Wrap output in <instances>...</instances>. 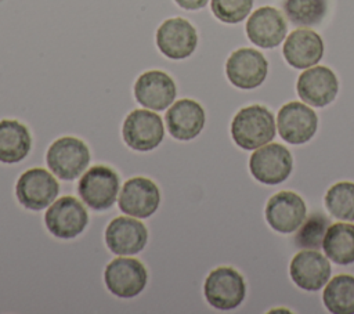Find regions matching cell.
<instances>
[{"label":"cell","instance_id":"obj_21","mask_svg":"<svg viewBox=\"0 0 354 314\" xmlns=\"http://www.w3.org/2000/svg\"><path fill=\"white\" fill-rule=\"evenodd\" d=\"M282 53L290 66L307 69L321 61L324 55V41L317 32L300 28L288 35Z\"/></svg>","mask_w":354,"mask_h":314},{"label":"cell","instance_id":"obj_23","mask_svg":"<svg viewBox=\"0 0 354 314\" xmlns=\"http://www.w3.org/2000/svg\"><path fill=\"white\" fill-rule=\"evenodd\" d=\"M322 248L325 256L336 264L347 266L354 263V224L343 221L329 225Z\"/></svg>","mask_w":354,"mask_h":314},{"label":"cell","instance_id":"obj_29","mask_svg":"<svg viewBox=\"0 0 354 314\" xmlns=\"http://www.w3.org/2000/svg\"><path fill=\"white\" fill-rule=\"evenodd\" d=\"M184 10H199L203 8L209 0H174Z\"/></svg>","mask_w":354,"mask_h":314},{"label":"cell","instance_id":"obj_20","mask_svg":"<svg viewBox=\"0 0 354 314\" xmlns=\"http://www.w3.org/2000/svg\"><path fill=\"white\" fill-rule=\"evenodd\" d=\"M205 119V109L202 105L189 98L173 102L165 115L169 133L180 141H189L199 136L203 130Z\"/></svg>","mask_w":354,"mask_h":314},{"label":"cell","instance_id":"obj_14","mask_svg":"<svg viewBox=\"0 0 354 314\" xmlns=\"http://www.w3.org/2000/svg\"><path fill=\"white\" fill-rule=\"evenodd\" d=\"M148 241V230L131 216H119L105 230V243L118 256H131L141 252Z\"/></svg>","mask_w":354,"mask_h":314},{"label":"cell","instance_id":"obj_13","mask_svg":"<svg viewBox=\"0 0 354 314\" xmlns=\"http://www.w3.org/2000/svg\"><path fill=\"white\" fill-rule=\"evenodd\" d=\"M317 113L303 102L292 101L285 104L277 116L279 136L289 144H304L317 131Z\"/></svg>","mask_w":354,"mask_h":314},{"label":"cell","instance_id":"obj_6","mask_svg":"<svg viewBox=\"0 0 354 314\" xmlns=\"http://www.w3.org/2000/svg\"><path fill=\"white\" fill-rule=\"evenodd\" d=\"M59 192L57 178L43 167H32L24 172L15 185L18 202L30 210L48 207Z\"/></svg>","mask_w":354,"mask_h":314},{"label":"cell","instance_id":"obj_11","mask_svg":"<svg viewBox=\"0 0 354 314\" xmlns=\"http://www.w3.org/2000/svg\"><path fill=\"white\" fill-rule=\"evenodd\" d=\"M118 203L124 214L136 219H147L158 210L160 191L152 180L133 177L122 185Z\"/></svg>","mask_w":354,"mask_h":314},{"label":"cell","instance_id":"obj_12","mask_svg":"<svg viewBox=\"0 0 354 314\" xmlns=\"http://www.w3.org/2000/svg\"><path fill=\"white\" fill-rule=\"evenodd\" d=\"M198 44L195 28L184 18H169L156 30V46L160 53L170 59H184L189 57Z\"/></svg>","mask_w":354,"mask_h":314},{"label":"cell","instance_id":"obj_4","mask_svg":"<svg viewBox=\"0 0 354 314\" xmlns=\"http://www.w3.org/2000/svg\"><path fill=\"white\" fill-rule=\"evenodd\" d=\"M203 293L207 303L217 310L236 308L245 299L243 277L231 267H218L206 277Z\"/></svg>","mask_w":354,"mask_h":314},{"label":"cell","instance_id":"obj_19","mask_svg":"<svg viewBox=\"0 0 354 314\" xmlns=\"http://www.w3.org/2000/svg\"><path fill=\"white\" fill-rule=\"evenodd\" d=\"M246 35L249 40L259 47H277L286 36L285 18L274 7H260L249 17L246 22Z\"/></svg>","mask_w":354,"mask_h":314},{"label":"cell","instance_id":"obj_27","mask_svg":"<svg viewBox=\"0 0 354 314\" xmlns=\"http://www.w3.org/2000/svg\"><path fill=\"white\" fill-rule=\"evenodd\" d=\"M329 227V220L321 214H311L303 224L299 227V231L295 237L296 245L303 249H318L322 245L325 232Z\"/></svg>","mask_w":354,"mask_h":314},{"label":"cell","instance_id":"obj_8","mask_svg":"<svg viewBox=\"0 0 354 314\" xmlns=\"http://www.w3.org/2000/svg\"><path fill=\"white\" fill-rule=\"evenodd\" d=\"M104 281L108 290L122 299L138 296L148 281L145 266L133 257H116L104 271Z\"/></svg>","mask_w":354,"mask_h":314},{"label":"cell","instance_id":"obj_7","mask_svg":"<svg viewBox=\"0 0 354 314\" xmlns=\"http://www.w3.org/2000/svg\"><path fill=\"white\" fill-rule=\"evenodd\" d=\"M44 223L54 237L72 239L87 227L88 213L79 199L65 195L50 205L44 214Z\"/></svg>","mask_w":354,"mask_h":314},{"label":"cell","instance_id":"obj_28","mask_svg":"<svg viewBox=\"0 0 354 314\" xmlns=\"http://www.w3.org/2000/svg\"><path fill=\"white\" fill-rule=\"evenodd\" d=\"M210 6L214 17L221 22L238 24L249 15L253 0H212Z\"/></svg>","mask_w":354,"mask_h":314},{"label":"cell","instance_id":"obj_3","mask_svg":"<svg viewBox=\"0 0 354 314\" xmlns=\"http://www.w3.org/2000/svg\"><path fill=\"white\" fill-rule=\"evenodd\" d=\"M119 177L115 170L104 165H95L83 173L77 192L83 202L93 210L109 209L119 196Z\"/></svg>","mask_w":354,"mask_h":314},{"label":"cell","instance_id":"obj_25","mask_svg":"<svg viewBox=\"0 0 354 314\" xmlns=\"http://www.w3.org/2000/svg\"><path fill=\"white\" fill-rule=\"evenodd\" d=\"M325 206L335 219L354 221V183L333 184L325 195Z\"/></svg>","mask_w":354,"mask_h":314},{"label":"cell","instance_id":"obj_9","mask_svg":"<svg viewBox=\"0 0 354 314\" xmlns=\"http://www.w3.org/2000/svg\"><path fill=\"white\" fill-rule=\"evenodd\" d=\"M293 166L290 152L282 144H266L257 148L249 159L252 176L267 185H275L285 181Z\"/></svg>","mask_w":354,"mask_h":314},{"label":"cell","instance_id":"obj_17","mask_svg":"<svg viewBox=\"0 0 354 314\" xmlns=\"http://www.w3.org/2000/svg\"><path fill=\"white\" fill-rule=\"evenodd\" d=\"M296 90L306 104L322 108L335 100L339 82L335 72L328 66H313L299 76Z\"/></svg>","mask_w":354,"mask_h":314},{"label":"cell","instance_id":"obj_16","mask_svg":"<svg viewBox=\"0 0 354 314\" xmlns=\"http://www.w3.org/2000/svg\"><path fill=\"white\" fill-rule=\"evenodd\" d=\"M177 94L174 80L162 71H147L134 83V97L140 105L151 111L169 108Z\"/></svg>","mask_w":354,"mask_h":314},{"label":"cell","instance_id":"obj_26","mask_svg":"<svg viewBox=\"0 0 354 314\" xmlns=\"http://www.w3.org/2000/svg\"><path fill=\"white\" fill-rule=\"evenodd\" d=\"M283 10L292 24L313 26L324 19L328 4L326 0H285Z\"/></svg>","mask_w":354,"mask_h":314},{"label":"cell","instance_id":"obj_10","mask_svg":"<svg viewBox=\"0 0 354 314\" xmlns=\"http://www.w3.org/2000/svg\"><path fill=\"white\" fill-rule=\"evenodd\" d=\"M268 62L264 55L249 47L234 51L225 62L228 80L238 89L250 90L259 87L267 76Z\"/></svg>","mask_w":354,"mask_h":314},{"label":"cell","instance_id":"obj_22","mask_svg":"<svg viewBox=\"0 0 354 314\" xmlns=\"http://www.w3.org/2000/svg\"><path fill=\"white\" fill-rule=\"evenodd\" d=\"M32 148L28 127L14 119L0 120V162L18 163L24 160Z\"/></svg>","mask_w":354,"mask_h":314},{"label":"cell","instance_id":"obj_1","mask_svg":"<svg viewBox=\"0 0 354 314\" xmlns=\"http://www.w3.org/2000/svg\"><path fill=\"white\" fill-rule=\"evenodd\" d=\"M231 136L243 149H257L275 136L274 115L263 105H249L238 111L231 122Z\"/></svg>","mask_w":354,"mask_h":314},{"label":"cell","instance_id":"obj_5","mask_svg":"<svg viewBox=\"0 0 354 314\" xmlns=\"http://www.w3.org/2000/svg\"><path fill=\"white\" fill-rule=\"evenodd\" d=\"M123 140L134 151L148 152L155 149L165 137L162 118L151 109L131 111L122 127Z\"/></svg>","mask_w":354,"mask_h":314},{"label":"cell","instance_id":"obj_18","mask_svg":"<svg viewBox=\"0 0 354 314\" xmlns=\"http://www.w3.org/2000/svg\"><path fill=\"white\" fill-rule=\"evenodd\" d=\"M289 271L293 282L304 290H318L330 278L328 257L315 249H304L296 253L290 261Z\"/></svg>","mask_w":354,"mask_h":314},{"label":"cell","instance_id":"obj_2","mask_svg":"<svg viewBox=\"0 0 354 314\" xmlns=\"http://www.w3.org/2000/svg\"><path fill=\"white\" fill-rule=\"evenodd\" d=\"M47 166L61 180L77 178L90 163L87 145L76 137H61L47 149Z\"/></svg>","mask_w":354,"mask_h":314},{"label":"cell","instance_id":"obj_15","mask_svg":"<svg viewBox=\"0 0 354 314\" xmlns=\"http://www.w3.org/2000/svg\"><path fill=\"white\" fill-rule=\"evenodd\" d=\"M307 207L301 196L292 191H281L272 195L266 206V220L272 230L289 234L303 224Z\"/></svg>","mask_w":354,"mask_h":314},{"label":"cell","instance_id":"obj_24","mask_svg":"<svg viewBox=\"0 0 354 314\" xmlns=\"http://www.w3.org/2000/svg\"><path fill=\"white\" fill-rule=\"evenodd\" d=\"M322 300L333 314H354V277L348 274L333 277L326 282Z\"/></svg>","mask_w":354,"mask_h":314}]
</instances>
